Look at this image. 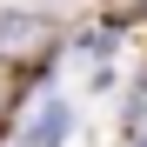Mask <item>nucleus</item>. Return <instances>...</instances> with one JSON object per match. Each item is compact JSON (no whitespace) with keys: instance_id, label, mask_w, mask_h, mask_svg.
<instances>
[{"instance_id":"f257e3e1","label":"nucleus","mask_w":147,"mask_h":147,"mask_svg":"<svg viewBox=\"0 0 147 147\" xmlns=\"http://www.w3.org/2000/svg\"><path fill=\"white\" fill-rule=\"evenodd\" d=\"M34 34H40L34 13H0V54H7V47H27Z\"/></svg>"},{"instance_id":"f03ea898","label":"nucleus","mask_w":147,"mask_h":147,"mask_svg":"<svg viewBox=\"0 0 147 147\" xmlns=\"http://www.w3.org/2000/svg\"><path fill=\"white\" fill-rule=\"evenodd\" d=\"M60 134H67V107H60V100H47L40 120H34V147H54Z\"/></svg>"},{"instance_id":"7ed1b4c3","label":"nucleus","mask_w":147,"mask_h":147,"mask_svg":"<svg viewBox=\"0 0 147 147\" xmlns=\"http://www.w3.org/2000/svg\"><path fill=\"white\" fill-rule=\"evenodd\" d=\"M140 147H147V140H140Z\"/></svg>"}]
</instances>
